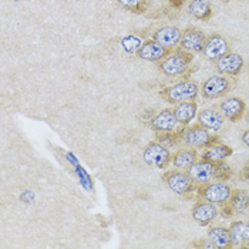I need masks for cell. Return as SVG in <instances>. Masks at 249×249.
I'll return each mask as SVG.
<instances>
[{
	"label": "cell",
	"mask_w": 249,
	"mask_h": 249,
	"mask_svg": "<svg viewBox=\"0 0 249 249\" xmlns=\"http://www.w3.org/2000/svg\"><path fill=\"white\" fill-rule=\"evenodd\" d=\"M194 54L182 50L181 47L174 49L173 52L158 63V69L167 77H181L190 70Z\"/></svg>",
	"instance_id": "obj_1"
},
{
	"label": "cell",
	"mask_w": 249,
	"mask_h": 249,
	"mask_svg": "<svg viewBox=\"0 0 249 249\" xmlns=\"http://www.w3.org/2000/svg\"><path fill=\"white\" fill-rule=\"evenodd\" d=\"M181 142L191 148H205L208 145L221 142L218 135H211L210 130L204 128L199 123L194 125H182L178 130Z\"/></svg>",
	"instance_id": "obj_2"
},
{
	"label": "cell",
	"mask_w": 249,
	"mask_h": 249,
	"mask_svg": "<svg viewBox=\"0 0 249 249\" xmlns=\"http://www.w3.org/2000/svg\"><path fill=\"white\" fill-rule=\"evenodd\" d=\"M199 93V87L195 81L192 80H184V81H179L174 86L170 87H165L160 91V97L170 103V104H178V103H182V101H192V100H196Z\"/></svg>",
	"instance_id": "obj_3"
},
{
	"label": "cell",
	"mask_w": 249,
	"mask_h": 249,
	"mask_svg": "<svg viewBox=\"0 0 249 249\" xmlns=\"http://www.w3.org/2000/svg\"><path fill=\"white\" fill-rule=\"evenodd\" d=\"M232 188L227 182L215 181V182H205L196 187V196L199 199L208 201L216 205H224L230 201Z\"/></svg>",
	"instance_id": "obj_4"
},
{
	"label": "cell",
	"mask_w": 249,
	"mask_h": 249,
	"mask_svg": "<svg viewBox=\"0 0 249 249\" xmlns=\"http://www.w3.org/2000/svg\"><path fill=\"white\" fill-rule=\"evenodd\" d=\"M142 158L147 165L153 168H158V170H165L173 161V154L170 151V148L164 147L162 144L154 140L147 144L142 153Z\"/></svg>",
	"instance_id": "obj_5"
},
{
	"label": "cell",
	"mask_w": 249,
	"mask_h": 249,
	"mask_svg": "<svg viewBox=\"0 0 249 249\" xmlns=\"http://www.w3.org/2000/svg\"><path fill=\"white\" fill-rule=\"evenodd\" d=\"M162 181L177 195H188L196 191V184L185 171H179V170L167 171L162 174Z\"/></svg>",
	"instance_id": "obj_6"
},
{
	"label": "cell",
	"mask_w": 249,
	"mask_h": 249,
	"mask_svg": "<svg viewBox=\"0 0 249 249\" xmlns=\"http://www.w3.org/2000/svg\"><path fill=\"white\" fill-rule=\"evenodd\" d=\"M233 83L227 76H211L201 86V94L207 100H215L227 96L232 90Z\"/></svg>",
	"instance_id": "obj_7"
},
{
	"label": "cell",
	"mask_w": 249,
	"mask_h": 249,
	"mask_svg": "<svg viewBox=\"0 0 249 249\" xmlns=\"http://www.w3.org/2000/svg\"><path fill=\"white\" fill-rule=\"evenodd\" d=\"M207 35L196 27H187L182 30V36L179 41V47L185 52H190L192 54L195 53H202L204 46L207 43Z\"/></svg>",
	"instance_id": "obj_8"
},
{
	"label": "cell",
	"mask_w": 249,
	"mask_h": 249,
	"mask_svg": "<svg viewBox=\"0 0 249 249\" xmlns=\"http://www.w3.org/2000/svg\"><path fill=\"white\" fill-rule=\"evenodd\" d=\"M230 52L231 47L228 40L224 37V36L218 35V33L210 35V36L207 37V43H205L204 50H202L204 56L208 58V60L213 61V63H215L218 58H221L222 56L228 54Z\"/></svg>",
	"instance_id": "obj_9"
},
{
	"label": "cell",
	"mask_w": 249,
	"mask_h": 249,
	"mask_svg": "<svg viewBox=\"0 0 249 249\" xmlns=\"http://www.w3.org/2000/svg\"><path fill=\"white\" fill-rule=\"evenodd\" d=\"M173 50L160 44L158 41H155L154 38H148L142 43V46L140 47L137 57L145 61H151V63H160L161 60L167 57Z\"/></svg>",
	"instance_id": "obj_10"
},
{
	"label": "cell",
	"mask_w": 249,
	"mask_h": 249,
	"mask_svg": "<svg viewBox=\"0 0 249 249\" xmlns=\"http://www.w3.org/2000/svg\"><path fill=\"white\" fill-rule=\"evenodd\" d=\"M244 66H245L244 57L241 54L232 53V52L215 61V67H216L218 73L224 74V76L236 77L238 74H241Z\"/></svg>",
	"instance_id": "obj_11"
},
{
	"label": "cell",
	"mask_w": 249,
	"mask_h": 249,
	"mask_svg": "<svg viewBox=\"0 0 249 249\" xmlns=\"http://www.w3.org/2000/svg\"><path fill=\"white\" fill-rule=\"evenodd\" d=\"M191 213L194 221L196 224H199L201 227H208V225H211L212 221H215V218L219 215V210H218L216 204L199 199L192 207Z\"/></svg>",
	"instance_id": "obj_12"
},
{
	"label": "cell",
	"mask_w": 249,
	"mask_h": 249,
	"mask_svg": "<svg viewBox=\"0 0 249 249\" xmlns=\"http://www.w3.org/2000/svg\"><path fill=\"white\" fill-rule=\"evenodd\" d=\"M219 110L231 123H238L247 111V104L241 97H228L219 104Z\"/></svg>",
	"instance_id": "obj_13"
},
{
	"label": "cell",
	"mask_w": 249,
	"mask_h": 249,
	"mask_svg": "<svg viewBox=\"0 0 249 249\" xmlns=\"http://www.w3.org/2000/svg\"><path fill=\"white\" fill-rule=\"evenodd\" d=\"M151 130L155 133H165V131H174L178 125V120L174 114L173 108H164L158 113H155L153 120L148 123Z\"/></svg>",
	"instance_id": "obj_14"
},
{
	"label": "cell",
	"mask_w": 249,
	"mask_h": 249,
	"mask_svg": "<svg viewBox=\"0 0 249 249\" xmlns=\"http://www.w3.org/2000/svg\"><path fill=\"white\" fill-rule=\"evenodd\" d=\"M213 167H215V164L201 158L199 161L196 160L192 164L191 167L187 170V173L198 187V185H202V184L210 182L211 179H213Z\"/></svg>",
	"instance_id": "obj_15"
},
{
	"label": "cell",
	"mask_w": 249,
	"mask_h": 249,
	"mask_svg": "<svg viewBox=\"0 0 249 249\" xmlns=\"http://www.w3.org/2000/svg\"><path fill=\"white\" fill-rule=\"evenodd\" d=\"M181 36H182L181 29H178L175 26H164V27H160L158 30H155L151 35V38L158 41L160 44L174 50L179 46Z\"/></svg>",
	"instance_id": "obj_16"
},
{
	"label": "cell",
	"mask_w": 249,
	"mask_h": 249,
	"mask_svg": "<svg viewBox=\"0 0 249 249\" xmlns=\"http://www.w3.org/2000/svg\"><path fill=\"white\" fill-rule=\"evenodd\" d=\"M224 120L225 117L222 113L216 111L215 108H204L202 111L198 113V123L210 130V131H219L224 125Z\"/></svg>",
	"instance_id": "obj_17"
},
{
	"label": "cell",
	"mask_w": 249,
	"mask_h": 249,
	"mask_svg": "<svg viewBox=\"0 0 249 249\" xmlns=\"http://www.w3.org/2000/svg\"><path fill=\"white\" fill-rule=\"evenodd\" d=\"M174 114L178 120V124L182 125H190L192 120L198 115V104L195 100L192 101H182L174 106Z\"/></svg>",
	"instance_id": "obj_18"
},
{
	"label": "cell",
	"mask_w": 249,
	"mask_h": 249,
	"mask_svg": "<svg viewBox=\"0 0 249 249\" xmlns=\"http://www.w3.org/2000/svg\"><path fill=\"white\" fill-rule=\"evenodd\" d=\"M232 153H233V150L230 145H225L222 142H216V144L205 147L202 154H201V158L205 161H210L212 164H218V162L225 161L228 157L232 155Z\"/></svg>",
	"instance_id": "obj_19"
},
{
	"label": "cell",
	"mask_w": 249,
	"mask_h": 249,
	"mask_svg": "<svg viewBox=\"0 0 249 249\" xmlns=\"http://www.w3.org/2000/svg\"><path fill=\"white\" fill-rule=\"evenodd\" d=\"M208 239L216 247V249L233 248L230 228H227V227L219 225V227L210 228V231H208Z\"/></svg>",
	"instance_id": "obj_20"
},
{
	"label": "cell",
	"mask_w": 249,
	"mask_h": 249,
	"mask_svg": "<svg viewBox=\"0 0 249 249\" xmlns=\"http://www.w3.org/2000/svg\"><path fill=\"white\" fill-rule=\"evenodd\" d=\"M233 247H242L249 242V221H235L230 225Z\"/></svg>",
	"instance_id": "obj_21"
},
{
	"label": "cell",
	"mask_w": 249,
	"mask_h": 249,
	"mask_svg": "<svg viewBox=\"0 0 249 249\" xmlns=\"http://www.w3.org/2000/svg\"><path fill=\"white\" fill-rule=\"evenodd\" d=\"M188 12L192 18L201 21H207L212 18V4L210 0H191L188 4Z\"/></svg>",
	"instance_id": "obj_22"
},
{
	"label": "cell",
	"mask_w": 249,
	"mask_h": 249,
	"mask_svg": "<svg viewBox=\"0 0 249 249\" xmlns=\"http://www.w3.org/2000/svg\"><path fill=\"white\" fill-rule=\"evenodd\" d=\"M198 160V153L195 148H187V150H178L173 154V164L178 170H188L192 164Z\"/></svg>",
	"instance_id": "obj_23"
},
{
	"label": "cell",
	"mask_w": 249,
	"mask_h": 249,
	"mask_svg": "<svg viewBox=\"0 0 249 249\" xmlns=\"http://www.w3.org/2000/svg\"><path fill=\"white\" fill-rule=\"evenodd\" d=\"M228 202L236 212H245L249 210V192L247 190H232Z\"/></svg>",
	"instance_id": "obj_24"
},
{
	"label": "cell",
	"mask_w": 249,
	"mask_h": 249,
	"mask_svg": "<svg viewBox=\"0 0 249 249\" xmlns=\"http://www.w3.org/2000/svg\"><path fill=\"white\" fill-rule=\"evenodd\" d=\"M117 3L121 9L134 15H142L150 6V0H117Z\"/></svg>",
	"instance_id": "obj_25"
},
{
	"label": "cell",
	"mask_w": 249,
	"mask_h": 249,
	"mask_svg": "<svg viewBox=\"0 0 249 249\" xmlns=\"http://www.w3.org/2000/svg\"><path fill=\"white\" fill-rule=\"evenodd\" d=\"M155 141H158L160 144H162L167 148H175L178 147L181 142V138L178 131H165V133H155Z\"/></svg>",
	"instance_id": "obj_26"
},
{
	"label": "cell",
	"mask_w": 249,
	"mask_h": 249,
	"mask_svg": "<svg viewBox=\"0 0 249 249\" xmlns=\"http://www.w3.org/2000/svg\"><path fill=\"white\" fill-rule=\"evenodd\" d=\"M142 43L144 41H141V38L135 35H128V36L121 38V47L128 54H137L140 47L142 46Z\"/></svg>",
	"instance_id": "obj_27"
},
{
	"label": "cell",
	"mask_w": 249,
	"mask_h": 249,
	"mask_svg": "<svg viewBox=\"0 0 249 249\" xmlns=\"http://www.w3.org/2000/svg\"><path fill=\"white\" fill-rule=\"evenodd\" d=\"M232 177H233V171L228 164H225V161L215 164V167H213V179L215 181L227 182Z\"/></svg>",
	"instance_id": "obj_28"
},
{
	"label": "cell",
	"mask_w": 249,
	"mask_h": 249,
	"mask_svg": "<svg viewBox=\"0 0 249 249\" xmlns=\"http://www.w3.org/2000/svg\"><path fill=\"white\" fill-rule=\"evenodd\" d=\"M219 213H221V216L222 218H225V219H228V218H232L236 211L232 208V205H231L230 202H227V204H224L222 207H221V210H219Z\"/></svg>",
	"instance_id": "obj_29"
},
{
	"label": "cell",
	"mask_w": 249,
	"mask_h": 249,
	"mask_svg": "<svg viewBox=\"0 0 249 249\" xmlns=\"http://www.w3.org/2000/svg\"><path fill=\"white\" fill-rule=\"evenodd\" d=\"M192 247H194V248H211V249H216V247H215V245L212 244L210 239H207V241H205V239H198L196 242H194V244H192Z\"/></svg>",
	"instance_id": "obj_30"
},
{
	"label": "cell",
	"mask_w": 249,
	"mask_h": 249,
	"mask_svg": "<svg viewBox=\"0 0 249 249\" xmlns=\"http://www.w3.org/2000/svg\"><path fill=\"white\" fill-rule=\"evenodd\" d=\"M239 179H241V181H247V182H249V164H247V165L241 170V173H239Z\"/></svg>",
	"instance_id": "obj_31"
},
{
	"label": "cell",
	"mask_w": 249,
	"mask_h": 249,
	"mask_svg": "<svg viewBox=\"0 0 249 249\" xmlns=\"http://www.w3.org/2000/svg\"><path fill=\"white\" fill-rule=\"evenodd\" d=\"M168 1L174 9H182V6L185 4V0H168Z\"/></svg>",
	"instance_id": "obj_32"
},
{
	"label": "cell",
	"mask_w": 249,
	"mask_h": 249,
	"mask_svg": "<svg viewBox=\"0 0 249 249\" xmlns=\"http://www.w3.org/2000/svg\"><path fill=\"white\" fill-rule=\"evenodd\" d=\"M242 142L247 145V147H249V130H245L244 133H242Z\"/></svg>",
	"instance_id": "obj_33"
},
{
	"label": "cell",
	"mask_w": 249,
	"mask_h": 249,
	"mask_svg": "<svg viewBox=\"0 0 249 249\" xmlns=\"http://www.w3.org/2000/svg\"><path fill=\"white\" fill-rule=\"evenodd\" d=\"M241 248H242V249H249V242H247L245 245H242Z\"/></svg>",
	"instance_id": "obj_34"
},
{
	"label": "cell",
	"mask_w": 249,
	"mask_h": 249,
	"mask_svg": "<svg viewBox=\"0 0 249 249\" xmlns=\"http://www.w3.org/2000/svg\"><path fill=\"white\" fill-rule=\"evenodd\" d=\"M247 120H248V123H249V110H248V113H247Z\"/></svg>",
	"instance_id": "obj_35"
}]
</instances>
